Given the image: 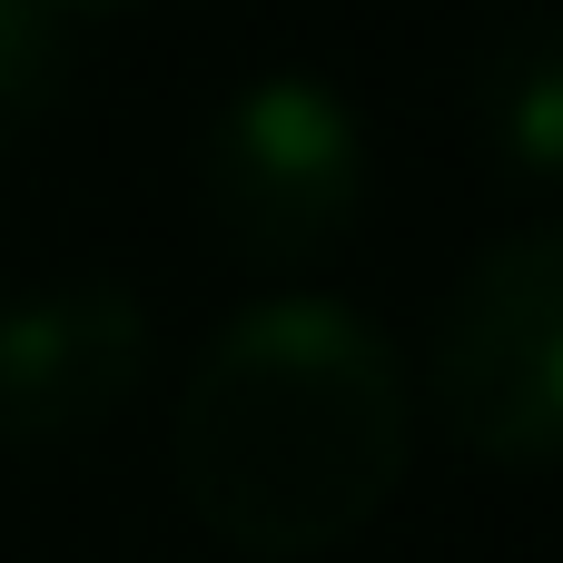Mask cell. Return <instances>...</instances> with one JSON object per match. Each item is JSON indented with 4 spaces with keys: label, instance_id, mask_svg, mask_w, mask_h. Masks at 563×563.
Masks as SVG:
<instances>
[{
    "label": "cell",
    "instance_id": "obj_1",
    "mask_svg": "<svg viewBox=\"0 0 563 563\" xmlns=\"http://www.w3.org/2000/svg\"><path fill=\"white\" fill-rule=\"evenodd\" d=\"M416 455V386L396 336L327 297L287 287L238 307L168 416V465L188 515L247 563H307L356 544Z\"/></svg>",
    "mask_w": 563,
    "mask_h": 563
},
{
    "label": "cell",
    "instance_id": "obj_2",
    "mask_svg": "<svg viewBox=\"0 0 563 563\" xmlns=\"http://www.w3.org/2000/svg\"><path fill=\"white\" fill-rule=\"evenodd\" d=\"M198 208L218 247L267 277L336 257L366 218V119L317 69L238 79L198 129Z\"/></svg>",
    "mask_w": 563,
    "mask_h": 563
},
{
    "label": "cell",
    "instance_id": "obj_3",
    "mask_svg": "<svg viewBox=\"0 0 563 563\" xmlns=\"http://www.w3.org/2000/svg\"><path fill=\"white\" fill-rule=\"evenodd\" d=\"M426 396L445 435L505 475H544L563 455V228L534 218L455 277Z\"/></svg>",
    "mask_w": 563,
    "mask_h": 563
},
{
    "label": "cell",
    "instance_id": "obj_4",
    "mask_svg": "<svg viewBox=\"0 0 563 563\" xmlns=\"http://www.w3.org/2000/svg\"><path fill=\"white\" fill-rule=\"evenodd\" d=\"M148 376V307L129 277H49L0 297V445H69Z\"/></svg>",
    "mask_w": 563,
    "mask_h": 563
},
{
    "label": "cell",
    "instance_id": "obj_5",
    "mask_svg": "<svg viewBox=\"0 0 563 563\" xmlns=\"http://www.w3.org/2000/svg\"><path fill=\"white\" fill-rule=\"evenodd\" d=\"M485 119H495V148L515 178H554L563 158V49L554 30H525L485 59Z\"/></svg>",
    "mask_w": 563,
    "mask_h": 563
},
{
    "label": "cell",
    "instance_id": "obj_6",
    "mask_svg": "<svg viewBox=\"0 0 563 563\" xmlns=\"http://www.w3.org/2000/svg\"><path fill=\"white\" fill-rule=\"evenodd\" d=\"M69 89V20L49 0H0V139L40 129Z\"/></svg>",
    "mask_w": 563,
    "mask_h": 563
},
{
    "label": "cell",
    "instance_id": "obj_7",
    "mask_svg": "<svg viewBox=\"0 0 563 563\" xmlns=\"http://www.w3.org/2000/svg\"><path fill=\"white\" fill-rule=\"evenodd\" d=\"M59 20H119V10H148V0H49Z\"/></svg>",
    "mask_w": 563,
    "mask_h": 563
}]
</instances>
